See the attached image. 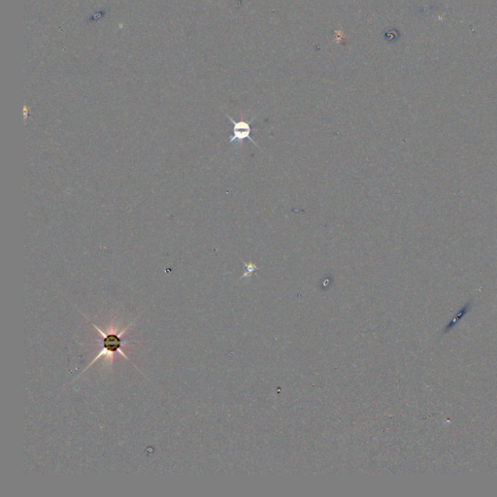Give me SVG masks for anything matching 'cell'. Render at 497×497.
Segmentation results:
<instances>
[{
    "instance_id": "cell-1",
    "label": "cell",
    "mask_w": 497,
    "mask_h": 497,
    "mask_svg": "<svg viewBox=\"0 0 497 497\" xmlns=\"http://www.w3.org/2000/svg\"><path fill=\"white\" fill-rule=\"evenodd\" d=\"M227 117H229V119L233 123V134H232V136L229 139V143L232 144L234 142H238L239 144H242V142L245 139H249L256 146L259 147L261 149V147L259 146L257 144V142L251 137L252 127L250 125V122H248V121H246L244 119L234 120L233 118L229 117V115H227Z\"/></svg>"
},
{
    "instance_id": "cell-2",
    "label": "cell",
    "mask_w": 497,
    "mask_h": 497,
    "mask_svg": "<svg viewBox=\"0 0 497 497\" xmlns=\"http://www.w3.org/2000/svg\"><path fill=\"white\" fill-rule=\"evenodd\" d=\"M98 330L100 331V329H98ZM103 335H104V338H103V341H102V347H103L104 350L100 352V354H103L105 351H107L109 353L110 352H114V351H120V348H121V345H122V340L120 339V337L117 334H116V333H108V334H103ZM120 352L122 353V355H124L126 357V355L122 351H120Z\"/></svg>"
},
{
    "instance_id": "cell-3",
    "label": "cell",
    "mask_w": 497,
    "mask_h": 497,
    "mask_svg": "<svg viewBox=\"0 0 497 497\" xmlns=\"http://www.w3.org/2000/svg\"><path fill=\"white\" fill-rule=\"evenodd\" d=\"M469 308H470V304L468 303L467 305H465V306H464V307H463V308H462V309H461V310L459 311V313H458L457 317L455 318V320H454V321L452 322V323H450V325H451V324H452V325H453V324H455V323H456V322H457L458 320L459 321V320H460V318H461V317H462V316H463V315H464L465 313H467V311L468 310H469ZM450 325H449V326H450Z\"/></svg>"
},
{
    "instance_id": "cell-4",
    "label": "cell",
    "mask_w": 497,
    "mask_h": 497,
    "mask_svg": "<svg viewBox=\"0 0 497 497\" xmlns=\"http://www.w3.org/2000/svg\"><path fill=\"white\" fill-rule=\"evenodd\" d=\"M247 272L244 274V277H247L249 274L255 272L257 269H258V266L256 264H247Z\"/></svg>"
}]
</instances>
